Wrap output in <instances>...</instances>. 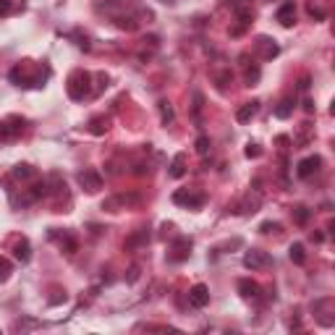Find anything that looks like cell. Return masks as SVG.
Returning <instances> with one entry per match:
<instances>
[{"instance_id":"obj_15","label":"cell","mask_w":335,"mask_h":335,"mask_svg":"<svg viewBox=\"0 0 335 335\" xmlns=\"http://www.w3.org/2000/svg\"><path fill=\"white\" fill-rule=\"evenodd\" d=\"M13 254H16V260H21V262H29V260H32L29 241H19V243H16V252H13Z\"/></svg>"},{"instance_id":"obj_26","label":"cell","mask_w":335,"mask_h":335,"mask_svg":"<svg viewBox=\"0 0 335 335\" xmlns=\"http://www.w3.org/2000/svg\"><path fill=\"white\" fill-rule=\"evenodd\" d=\"M136 278H139V267H131L129 270V283H134Z\"/></svg>"},{"instance_id":"obj_21","label":"cell","mask_w":335,"mask_h":335,"mask_svg":"<svg viewBox=\"0 0 335 335\" xmlns=\"http://www.w3.org/2000/svg\"><path fill=\"white\" fill-rule=\"evenodd\" d=\"M260 231H262V233H280V223H270V220H267V223L260 225Z\"/></svg>"},{"instance_id":"obj_27","label":"cell","mask_w":335,"mask_h":335,"mask_svg":"<svg viewBox=\"0 0 335 335\" xmlns=\"http://www.w3.org/2000/svg\"><path fill=\"white\" fill-rule=\"evenodd\" d=\"M312 241H317V243H322V241H325V236H322V233H312Z\"/></svg>"},{"instance_id":"obj_23","label":"cell","mask_w":335,"mask_h":335,"mask_svg":"<svg viewBox=\"0 0 335 335\" xmlns=\"http://www.w3.org/2000/svg\"><path fill=\"white\" fill-rule=\"evenodd\" d=\"M307 11H309V16H314V19H319V21L325 19V11H322V8H317L314 3H309V8H307Z\"/></svg>"},{"instance_id":"obj_8","label":"cell","mask_w":335,"mask_h":335,"mask_svg":"<svg viewBox=\"0 0 335 335\" xmlns=\"http://www.w3.org/2000/svg\"><path fill=\"white\" fill-rule=\"evenodd\" d=\"M319 165H322V157L319 155H312V157H307V160H301L299 162V178H309L312 173H317L319 171Z\"/></svg>"},{"instance_id":"obj_3","label":"cell","mask_w":335,"mask_h":335,"mask_svg":"<svg viewBox=\"0 0 335 335\" xmlns=\"http://www.w3.org/2000/svg\"><path fill=\"white\" fill-rule=\"evenodd\" d=\"M21 129H24V118L11 115V118H6L3 123H0V139H16V136L21 134Z\"/></svg>"},{"instance_id":"obj_6","label":"cell","mask_w":335,"mask_h":335,"mask_svg":"<svg viewBox=\"0 0 335 335\" xmlns=\"http://www.w3.org/2000/svg\"><path fill=\"white\" fill-rule=\"evenodd\" d=\"M189 254H191V238L178 236V238L173 241V246H171V260H173V262H184Z\"/></svg>"},{"instance_id":"obj_17","label":"cell","mask_w":335,"mask_h":335,"mask_svg":"<svg viewBox=\"0 0 335 335\" xmlns=\"http://www.w3.org/2000/svg\"><path fill=\"white\" fill-rule=\"evenodd\" d=\"M92 134H97V136H102L105 131H108V118H92Z\"/></svg>"},{"instance_id":"obj_14","label":"cell","mask_w":335,"mask_h":335,"mask_svg":"<svg viewBox=\"0 0 335 335\" xmlns=\"http://www.w3.org/2000/svg\"><path fill=\"white\" fill-rule=\"evenodd\" d=\"M288 254H291V260H294L296 265H304V262H307V252H304V243H291Z\"/></svg>"},{"instance_id":"obj_24","label":"cell","mask_w":335,"mask_h":335,"mask_svg":"<svg viewBox=\"0 0 335 335\" xmlns=\"http://www.w3.org/2000/svg\"><path fill=\"white\" fill-rule=\"evenodd\" d=\"M260 155H262L260 144H252V142H249V147H246V157H260Z\"/></svg>"},{"instance_id":"obj_18","label":"cell","mask_w":335,"mask_h":335,"mask_svg":"<svg viewBox=\"0 0 335 335\" xmlns=\"http://www.w3.org/2000/svg\"><path fill=\"white\" fill-rule=\"evenodd\" d=\"M13 176H16V178H32L34 167L32 165H16V167H13Z\"/></svg>"},{"instance_id":"obj_2","label":"cell","mask_w":335,"mask_h":335,"mask_svg":"<svg viewBox=\"0 0 335 335\" xmlns=\"http://www.w3.org/2000/svg\"><path fill=\"white\" fill-rule=\"evenodd\" d=\"M243 265H246L249 270H265V267L272 265V260H270V254L262 252V249H249L246 254H243Z\"/></svg>"},{"instance_id":"obj_20","label":"cell","mask_w":335,"mask_h":335,"mask_svg":"<svg viewBox=\"0 0 335 335\" xmlns=\"http://www.w3.org/2000/svg\"><path fill=\"white\" fill-rule=\"evenodd\" d=\"M294 220L304 225V223L309 220V210H307V207H294Z\"/></svg>"},{"instance_id":"obj_19","label":"cell","mask_w":335,"mask_h":335,"mask_svg":"<svg viewBox=\"0 0 335 335\" xmlns=\"http://www.w3.org/2000/svg\"><path fill=\"white\" fill-rule=\"evenodd\" d=\"M11 272H13L11 262L6 260V257H0V283H6V280L11 278Z\"/></svg>"},{"instance_id":"obj_4","label":"cell","mask_w":335,"mask_h":335,"mask_svg":"<svg viewBox=\"0 0 335 335\" xmlns=\"http://www.w3.org/2000/svg\"><path fill=\"white\" fill-rule=\"evenodd\" d=\"M76 178H79V186H81L84 191H89V194H95V191L102 189V178H100L97 171H81Z\"/></svg>"},{"instance_id":"obj_1","label":"cell","mask_w":335,"mask_h":335,"mask_svg":"<svg viewBox=\"0 0 335 335\" xmlns=\"http://www.w3.org/2000/svg\"><path fill=\"white\" fill-rule=\"evenodd\" d=\"M89 79H92V76H89L87 71H73L68 76V84H66L68 97L71 100H84L89 95Z\"/></svg>"},{"instance_id":"obj_5","label":"cell","mask_w":335,"mask_h":335,"mask_svg":"<svg viewBox=\"0 0 335 335\" xmlns=\"http://www.w3.org/2000/svg\"><path fill=\"white\" fill-rule=\"evenodd\" d=\"M173 202L176 204H186L189 210H199L207 199H204V194H191V191H176L173 194Z\"/></svg>"},{"instance_id":"obj_9","label":"cell","mask_w":335,"mask_h":335,"mask_svg":"<svg viewBox=\"0 0 335 335\" xmlns=\"http://www.w3.org/2000/svg\"><path fill=\"white\" fill-rule=\"evenodd\" d=\"M275 19L280 21V26H294V21H296V6L294 3H283L278 8V13H275Z\"/></svg>"},{"instance_id":"obj_16","label":"cell","mask_w":335,"mask_h":335,"mask_svg":"<svg viewBox=\"0 0 335 335\" xmlns=\"http://www.w3.org/2000/svg\"><path fill=\"white\" fill-rule=\"evenodd\" d=\"M157 108H160V118H162V123H171V120L176 118V113H173V108H171V102H160L157 105Z\"/></svg>"},{"instance_id":"obj_7","label":"cell","mask_w":335,"mask_h":335,"mask_svg":"<svg viewBox=\"0 0 335 335\" xmlns=\"http://www.w3.org/2000/svg\"><path fill=\"white\" fill-rule=\"evenodd\" d=\"M189 304L196 309H204L207 304H210V288L204 283H196L191 291H189Z\"/></svg>"},{"instance_id":"obj_25","label":"cell","mask_w":335,"mask_h":335,"mask_svg":"<svg viewBox=\"0 0 335 335\" xmlns=\"http://www.w3.org/2000/svg\"><path fill=\"white\" fill-rule=\"evenodd\" d=\"M257 79H260V68H249V71H246V81L254 84Z\"/></svg>"},{"instance_id":"obj_13","label":"cell","mask_w":335,"mask_h":335,"mask_svg":"<svg viewBox=\"0 0 335 335\" xmlns=\"http://www.w3.org/2000/svg\"><path fill=\"white\" fill-rule=\"evenodd\" d=\"M186 155H184V152H178V155L173 157V165H171V176L173 178H181V176H184L186 173Z\"/></svg>"},{"instance_id":"obj_22","label":"cell","mask_w":335,"mask_h":335,"mask_svg":"<svg viewBox=\"0 0 335 335\" xmlns=\"http://www.w3.org/2000/svg\"><path fill=\"white\" fill-rule=\"evenodd\" d=\"M196 152H199V155H207L210 152V139L207 136H199V139H196Z\"/></svg>"},{"instance_id":"obj_10","label":"cell","mask_w":335,"mask_h":335,"mask_svg":"<svg viewBox=\"0 0 335 335\" xmlns=\"http://www.w3.org/2000/svg\"><path fill=\"white\" fill-rule=\"evenodd\" d=\"M260 113V102L257 100H252V102H246L243 108H238V113H236V118H238V123H249V120Z\"/></svg>"},{"instance_id":"obj_12","label":"cell","mask_w":335,"mask_h":335,"mask_svg":"<svg viewBox=\"0 0 335 335\" xmlns=\"http://www.w3.org/2000/svg\"><path fill=\"white\" fill-rule=\"evenodd\" d=\"M294 105H296V102H294L291 97H285V100H280V102H278V108H275V118H280V120H285L288 115H291V113H294Z\"/></svg>"},{"instance_id":"obj_11","label":"cell","mask_w":335,"mask_h":335,"mask_svg":"<svg viewBox=\"0 0 335 335\" xmlns=\"http://www.w3.org/2000/svg\"><path fill=\"white\" fill-rule=\"evenodd\" d=\"M238 291H241L243 299H260V285H257L254 280H249V278L238 280Z\"/></svg>"}]
</instances>
